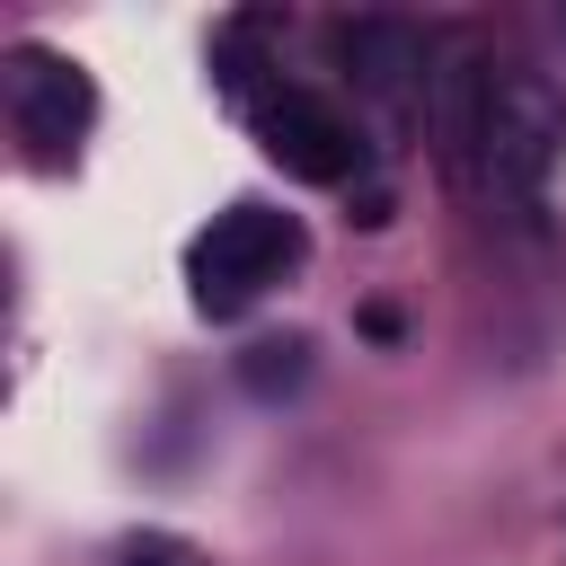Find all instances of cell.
<instances>
[{
    "label": "cell",
    "instance_id": "1",
    "mask_svg": "<svg viewBox=\"0 0 566 566\" xmlns=\"http://www.w3.org/2000/svg\"><path fill=\"white\" fill-rule=\"evenodd\" d=\"M566 159V97L539 71H486V106H478V168L504 195H539Z\"/></svg>",
    "mask_w": 566,
    "mask_h": 566
},
{
    "label": "cell",
    "instance_id": "2",
    "mask_svg": "<svg viewBox=\"0 0 566 566\" xmlns=\"http://www.w3.org/2000/svg\"><path fill=\"white\" fill-rule=\"evenodd\" d=\"M292 256H301V221H292V212H274V203H230V212H212V230L186 248V274H195V301H203V310H239V301L265 292Z\"/></svg>",
    "mask_w": 566,
    "mask_h": 566
},
{
    "label": "cell",
    "instance_id": "3",
    "mask_svg": "<svg viewBox=\"0 0 566 566\" xmlns=\"http://www.w3.org/2000/svg\"><path fill=\"white\" fill-rule=\"evenodd\" d=\"M256 142H265V159H283V168L310 177V186H345V177L363 168L354 124H345L327 97H310V88H274V97H256Z\"/></svg>",
    "mask_w": 566,
    "mask_h": 566
},
{
    "label": "cell",
    "instance_id": "4",
    "mask_svg": "<svg viewBox=\"0 0 566 566\" xmlns=\"http://www.w3.org/2000/svg\"><path fill=\"white\" fill-rule=\"evenodd\" d=\"M9 97H18V133L35 142V159H71V142L88 133V80H80V62H62V53H18L9 62Z\"/></svg>",
    "mask_w": 566,
    "mask_h": 566
},
{
    "label": "cell",
    "instance_id": "5",
    "mask_svg": "<svg viewBox=\"0 0 566 566\" xmlns=\"http://www.w3.org/2000/svg\"><path fill=\"white\" fill-rule=\"evenodd\" d=\"M345 53H354L363 88H380V97H398L416 80V35H398V27H345Z\"/></svg>",
    "mask_w": 566,
    "mask_h": 566
},
{
    "label": "cell",
    "instance_id": "6",
    "mask_svg": "<svg viewBox=\"0 0 566 566\" xmlns=\"http://www.w3.org/2000/svg\"><path fill=\"white\" fill-rule=\"evenodd\" d=\"M301 354H310V345H292V336H283V345H256V354H248V389H265V398H274V389H292V380L310 371Z\"/></svg>",
    "mask_w": 566,
    "mask_h": 566
},
{
    "label": "cell",
    "instance_id": "7",
    "mask_svg": "<svg viewBox=\"0 0 566 566\" xmlns=\"http://www.w3.org/2000/svg\"><path fill=\"white\" fill-rule=\"evenodd\" d=\"M124 566H186V548H177V539H133Z\"/></svg>",
    "mask_w": 566,
    "mask_h": 566
}]
</instances>
